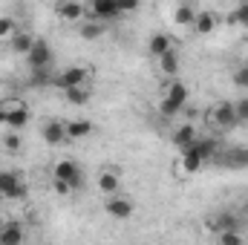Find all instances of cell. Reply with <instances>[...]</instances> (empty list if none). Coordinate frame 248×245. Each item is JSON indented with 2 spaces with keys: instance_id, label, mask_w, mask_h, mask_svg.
Segmentation results:
<instances>
[{
  "instance_id": "cell-1",
  "label": "cell",
  "mask_w": 248,
  "mask_h": 245,
  "mask_svg": "<svg viewBox=\"0 0 248 245\" xmlns=\"http://www.w3.org/2000/svg\"><path fill=\"white\" fill-rule=\"evenodd\" d=\"M93 81V69L84 66V63H72V66H63L61 72L52 78V87L55 90H69V87H90Z\"/></svg>"
},
{
  "instance_id": "cell-2",
  "label": "cell",
  "mask_w": 248,
  "mask_h": 245,
  "mask_svg": "<svg viewBox=\"0 0 248 245\" xmlns=\"http://www.w3.org/2000/svg\"><path fill=\"white\" fill-rule=\"evenodd\" d=\"M26 193H29V187L23 182V173H17V170H0V199L20 202V199H26Z\"/></svg>"
},
{
  "instance_id": "cell-3",
  "label": "cell",
  "mask_w": 248,
  "mask_h": 245,
  "mask_svg": "<svg viewBox=\"0 0 248 245\" xmlns=\"http://www.w3.org/2000/svg\"><path fill=\"white\" fill-rule=\"evenodd\" d=\"M104 214H107L110 219H116V222H127V219L136 214V205H133L130 196H124L122 190H119V193H110V196L104 199Z\"/></svg>"
},
{
  "instance_id": "cell-4",
  "label": "cell",
  "mask_w": 248,
  "mask_h": 245,
  "mask_svg": "<svg viewBox=\"0 0 248 245\" xmlns=\"http://www.w3.org/2000/svg\"><path fill=\"white\" fill-rule=\"evenodd\" d=\"M208 124L214 127V130H231V127H237V110H234V101H219V104H214L211 110H208Z\"/></svg>"
},
{
  "instance_id": "cell-5",
  "label": "cell",
  "mask_w": 248,
  "mask_h": 245,
  "mask_svg": "<svg viewBox=\"0 0 248 245\" xmlns=\"http://www.w3.org/2000/svg\"><path fill=\"white\" fill-rule=\"evenodd\" d=\"M52 179H63V182H69L78 190L84 184V170H81V165L75 159H58L52 165Z\"/></svg>"
},
{
  "instance_id": "cell-6",
  "label": "cell",
  "mask_w": 248,
  "mask_h": 245,
  "mask_svg": "<svg viewBox=\"0 0 248 245\" xmlns=\"http://www.w3.org/2000/svg\"><path fill=\"white\" fill-rule=\"evenodd\" d=\"M55 15H58L61 23H75L78 26L87 17V6L81 0H58L55 3Z\"/></svg>"
},
{
  "instance_id": "cell-7",
  "label": "cell",
  "mask_w": 248,
  "mask_h": 245,
  "mask_svg": "<svg viewBox=\"0 0 248 245\" xmlns=\"http://www.w3.org/2000/svg\"><path fill=\"white\" fill-rule=\"evenodd\" d=\"M95 184H98V190H101L104 196L119 193V190H122V170H119L116 165H104V168H98Z\"/></svg>"
},
{
  "instance_id": "cell-8",
  "label": "cell",
  "mask_w": 248,
  "mask_h": 245,
  "mask_svg": "<svg viewBox=\"0 0 248 245\" xmlns=\"http://www.w3.org/2000/svg\"><path fill=\"white\" fill-rule=\"evenodd\" d=\"M87 17L107 23V20L122 17V12H119V3H116V0H90V3H87Z\"/></svg>"
},
{
  "instance_id": "cell-9",
  "label": "cell",
  "mask_w": 248,
  "mask_h": 245,
  "mask_svg": "<svg viewBox=\"0 0 248 245\" xmlns=\"http://www.w3.org/2000/svg\"><path fill=\"white\" fill-rule=\"evenodd\" d=\"M52 46L44 41V38H35V44H32V49L26 52V63H29V69H38V66H49L52 63Z\"/></svg>"
},
{
  "instance_id": "cell-10",
  "label": "cell",
  "mask_w": 248,
  "mask_h": 245,
  "mask_svg": "<svg viewBox=\"0 0 248 245\" xmlns=\"http://www.w3.org/2000/svg\"><path fill=\"white\" fill-rule=\"evenodd\" d=\"M202 165H205V159H202L193 147H185V150H179L176 173H179V176H193V173H199V170H202Z\"/></svg>"
},
{
  "instance_id": "cell-11",
  "label": "cell",
  "mask_w": 248,
  "mask_h": 245,
  "mask_svg": "<svg viewBox=\"0 0 248 245\" xmlns=\"http://www.w3.org/2000/svg\"><path fill=\"white\" fill-rule=\"evenodd\" d=\"M41 138H44L49 147H61L63 141H69V138H66V127H63V122H58V119H49V122L41 124Z\"/></svg>"
},
{
  "instance_id": "cell-12",
  "label": "cell",
  "mask_w": 248,
  "mask_h": 245,
  "mask_svg": "<svg viewBox=\"0 0 248 245\" xmlns=\"http://www.w3.org/2000/svg\"><path fill=\"white\" fill-rule=\"evenodd\" d=\"M217 26H219V17H217V12H211V9L196 12V17H193V23H190L193 35H199V38H205V35L217 32Z\"/></svg>"
},
{
  "instance_id": "cell-13",
  "label": "cell",
  "mask_w": 248,
  "mask_h": 245,
  "mask_svg": "<svg viewBox=\"0 0 248 245\" xmlns=\"http://www.w3.org/2000/svg\"><path fill=\"white\" fill-rule=\"evenodd\" d=\"M190 147H193L205 162H214V159H219V153H222V147H219V141H217L214 136H196Z\"/></svg>"
},
{
  "instance_id": "cell-14",
  "label": "cell",
  "mask_w": 248,
  "mask_h": 245,
  "mask_svg": "<svg viewBox=\"0 0 248 245\" xmlns=\"http://www.w3.org/2000/svg\"><path fill=\"white\" fill-rule=\"evenodd\" d=\"M66 127V138L69 141H81V138H90L95 133V124L90 119H72V122H63Z\"/></svg>"
},
{
  "instance_id": "cell-15",
  "label": "cell",
  "mask_w": 248,
  "mask_h": 245,
  "mask_svg": "<svg viewBox=\"0 0 248 245\" xmlns=\"http://www.w3.org/2000/svg\"><path fill=\"white\" fill-rule=\"evenodd\" d=\"M228 228H240V216L237 214H217V216H211L208 222H205V231H211V234H219V231H228Z\"/></svg>"
},
{
  "instance_id": "cell-16",
  "label": "cell",
  "mask_w": 248,
  "mask_h": 245,
  "mask_svg": "<svg viewBox=\"0 0 248 245\" xmlns=\"http://www.w3.org/2000/svg\"><path fill=\"white\" fill-rule=\"evenodd\" d=\"M23 240H26V231L20 228L17 219L3 222V228H0V245H20Z\"/></svg>"
},
{
  "instance_id": "cell-17",
  "label": "cell",
  "mask_w": 248,
  "mask_h": 245,
  "mask_svg": "<svg viewBox=\"0 0 248 245\" xmlns=\"http://www.w3.org/2000/svg\"><path fill=\"white\" fill-rule=\"evenodd\" d=\"M104 32H107L104 20H93V17H84V20L78 23V35H81L84 41H101V38H104Z\"/></svg>"
},
{
  "instance_id": "cell-18",
  "label": "cell",
  "mask_w": 248,
  "mask_h": 245,
  "mask_svg": "<svg viewBox=\"0 0 248 245\" xmlns=\"http://www.w3.org/2000/svg\"><path fill=\"white\" fill-rule=\"evenodd\" d=\"M165 95H168L170 101H176L182 110H185L187 101H190V90H187L182 81H176V78H168V90H165Z\"/></svg>"
},
{
  "instance_id": "cell-19",
  "label": "cell",
  "mask_w": 248,
  "mask_h": 245,
  "mask_svg": "<svg viewBox=\"0 0 248 245\" xmlns=\"http://www.w3.org/2000/svg\"><path fill=\"white\" fill-rule=\"evenodd\" d=\"M219 162L228 168H248V147H231L219 153Z\"/></svg>"
},
{
  "instance_id": "cell-20",
  "label": "cell",
  "mask_w": 248,
  "mask_h": 245,
  "mask_svg": "<svg viewBox=\"0 0 248 245\" xmlns=\"http://www.w3.org/2000/svg\"><path fill=\"white\" fill-rule=\"evenodd\" d=\"M168 49H173V41H170L168 32H156V35H150V41H147V52H150L153 58L165 55Z\"/></svg>"
},
{
  "instance_id": "cell-21",
  "label": "cell",
  "mask_w": 248,
  "mask_h": 245,
  "mask_svg": "<svg viewBox=\"0 0 248 245\" xmlns=\"http://www.w3.org/2000/svg\"><path fill=\"white\" fill-rule=\"evenodd\" d=\"M52 69L49 66H38V69H29V81H26V87H32V90H44V87H52Z\"/></svg>"
},
{
  "instance_id": "cell-22",
  "label": "cell",
  "mask_w": 248,
  "mask_h": 245,
  "mask_svg": "<svg viewBox=\"0 0 248 245\" xmlns=\"http://www.w3.org/2000/svg\"><path fill=\"white\" fill-rule=\"evenodd\" d=\"M156 61H159V72H162L165 78H176V75H179V55H176V49H168V52L159 55Z\"/></svg>"
},
{
  "instance_id": "cell-23",
  "label": "cell",
  "mask_w": 248,
  "mask_h": 245,
  "mask_svg": "<svg viewBox=\"0 0 248 245\" xmlns=\"http://www.w3.org/2000/svg\"><path fill=\"white\" fill-rule=\"evenodd\" d=\"M9 44H12V52H15V55L26 58V52H29V49H32V44H35V35L20 32V29H17V32L12 35V41H9Z\"/></svg>"
},
{
  "instance_id": "cell-24",
  "label": "cell",
  "mask_w": 248,
  "mask_h": 245,
  "mask_svg": "<svg viewBox=\"0 0 248 245\" xmlns=\"http://www.w3.org/2000/svg\"><path fill=\"white\" fill-rule=\"evenodd\" d=\"M29 107L23 104V107H17V110H12V113H6V130H23L26 124H29Z\"/></svg>"
},
{
  "instance_id": "cell-25",
  "label": "cell",
  "mask_w": 248,
  "mask_h": 245,
  "mask_svg": "<svg viewBox=\"0 0 248 245\" xmlns=\"http://www.w3.org/2000/svg\"><path fill=\"white\" fill-rule=\"evenodd\" d=\"M63 101L72 104V107H84L90 101V87H69V90H63Z\"/></svg>"
},
{
  "instance_id": "cell-26",
  "label": "cell",
  "mask_w": 248,
  "mask_h": 245,
  "mask_svg": "<svg viewBox=\"0 0 248 245\" xmlns=\"http://www.w3.org/2000/svg\"><path fill=\"white\" fill-rule=\"evenodd\" d=\"M196 136H199V133L193 130V124H182V127L173 133V144H176V150H185V147H190Z\"/></svg>"
},
{
  "instance_id": "cell-27",
  "label": "cell",
  "mask_w": 248,
  "mask_h": 245,
  "mask_svg": "<svg viewBox=\"0 0 248 245\" xmlns=\"http://www.w3.org/2000/svg\"><path fill=\"white\" fill-rule=\"evenodd\" d=\"M17 29H20V26H17V20H15L12 15H0V44H9Z\"/></svg>"
},
{
  "instance_id": "cell-28",
  "label": "cell",
  "mask_w": 248,
  "mask_h": 245,
  "mask_svg": "<svg viewBox=\"0 0 248 245\" xmlns=\"http://www.w3.org/2000/svg\"><path fill=\"white\" fill-rule=\"evenodd\" d=\"M193 17H196V9H193L190 3L176 6V12H173V23H176V26H190V23H193Z\"/></svg>"
},
{
  "instance_id": "cell-29",
  "label": "cell",
  "mask_w": 248,
  "mask_h": 245,
  "mask_svg": "<svg viewBox=\"0 0 248 245\" xmlns=\"http://www.w3.org/2000/svg\"><path fill=\"white\" fill-rule=\"evenodd\" d=\"M214 237H217V243H222V245H243L246 243V237H243L240 228H228V231H219Z\"/></svg>"
},
{
  "instance_id": "cell-30",
  "label": "cell",
  "mask_w": 248,
  "mask_h": 245,
  "mask_svg": "<svg viewBox=\"0 0 248 245\" xmlns=\"http://www.w3.org/2000/svg\"><path fill=\"white\" fill-rule=\"evenodd\" d=\"M182 113V107L176 104V101H170L168 95H162V101H159V116L162 119H173V116H179Z\"/></svg>"
},
{
  "instance_id": "cell-31",
  "label": "cell",
  "mask_w": 248,
  "mask_h": 245,
  "mask_svg": "<svg viewBox=\"0 0 248 245\" xmlns=\"http://www.w3.org/2000/svg\"><path fill=\"white\" fill-rule=\"evenodd\" d=\"M20 144H23V141H20V133H17V130H9V133L3 136V150H6V153H20Z\"/></svg>"
},
{
  "instance_id": "cell-32",
  "label": "cell",
  "mask_w": 248,
  "mask_h": 245,
  "mask_svg": "<svg viewBox=\"0 0 248 245\" xmlns=\"http://www.w3.org/2000/svg\"><path fill=\"white\" fill-rule=\"evenodd\" d=\"M228 23H240V26H248V0L231 9V15H228Z\"/></svg>"
},
{
  "instance_id": "cell-33",
  "label": "cell",
  "mask_w": 248,
  "mask_h": 245,
  "mask_svg": "<svg viewBox=\"0 0 248 245\" xmlns=\"http://www.w3.org/2000/svg\"><path fill=\"white\" fill-rule=\"evenodd\" d=\"M234 84H237L240 90H248V63H240V66L234 69Z\"/></svg>"
},
{
  "instance_id": "cell-34",
  "label": "cell",
  "mask_w": 248,
  "mask_h": 245,
  "mask_svg": "<svg viewBox=\"0 0 248 245\" xmlns=\"http://www.w3.org/2000/svg\"><path fill=\"white\" fill-rule=\"evenodd\" d=\"M52 190H55L58 196H63V199L75 193V187H72V184H69V182H63V179H52Z\"/></svg>"
},
{
  "instance_id": "cell-35",
  "label": "cell",
  "mask_w": 248,
  "mask_h": 245,
  "mask_svg": "<svg viewBox=\"0 0 248 245\" xmlns=\"http://www.w3.org/2000/svg\"><path fill=\"white\" fill-rule=\"evenodd\" d=\"M234 110H237V124H248V98L234 101Z\"/></svg>"
},
{
  "instance_id": "cell-36",
  "label": "cell",
  "mask_w": 248,
  "mask_h": 245,
  "mask_svg": "<svg viewBox=\"0 0 248 245\" xmlns=\"http://www.w3.org/2000/svg\"><path fill=\"white\" fill-rule=\"evenodd\" d=\"M119 3V12L122 15H133V12H139V6H141V0H116Z\"/></svg>"
},
{
  "instance_id": "cell-37",
  "label": "cell",
  "mask_w": 248,
  "mask_h": 245,
  "mask_svg": "<svg viewBox=\"0 0 248 245\" xmlns=\"http://www.w3.org/2000/svg\"><path fill=\"white\" fill-rule=\"evenodd\" d=\"M0 127H6V110L0 107Z\"/></svg>"
},
{
  "instance_id": "cell-38",
  "label": "cell",
  "mask_w": 248,
  "mask_h": 245,
  "mask_svg": "<svg viewBox=\"0 0 248 245\" xmlns=\"http://www.w3.org/2000/svg\"><path fill=\"white\" fill-rule=\"evenodd\" d=\"M3 222H6V219H3V216H0V228H3Z\"/></svg>"
},
{
  "instance_id": "cell-39",
  "label": "cell",
  "mask_w": 248,
  "mask_h": 245,
  "mask_svg": "<svg viewBox=\"0 0 248 245\" xmlns=\"http://www.w3.org/2000/svg\"><path fill=\"white\" fill-rule=\"evenodd\" d=\"M246 214H248V199H246Z\"/></svg>"
}]
</instances>
